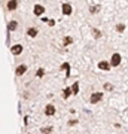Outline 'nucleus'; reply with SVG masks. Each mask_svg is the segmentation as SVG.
I'll list each match as a JSON object with an SVG mask.
<instances>
[{"instance_id": "1", "label": "nucleus", "mask_w": 128, "mask_h": 134, "mask_svg": "<svg viewBox=\"0 0 128 134\" xmlns=\"http://www.w3.org/2000/svg\"><path fill=\"white\" fill-rule=\"evenodd\" d=\"M119 64H121V55H119V54H113L112 58H110V66L116 67V66H119Z\"/></svg>"}, {"instance_id": "2", "label": "nucleus", "mask_w": 128, "mask_h": 134, "mask_svg": "<svg viewBox=\"0 0 128 134\" xmlns=\"http://www.w3.org/2000/svg\"><path fill=\"white\" fill-rule=\"evenodd\" d=\"M101 98H103V94H101V92H94V94H91L90 101L92 103V104H95V103H98Z\"/></svg>"}, {"instance_id": "3", "label": "nucleus", "mask_w": 128, "mask_h": 134, "mask_svg": "<svg viewBox=\"0 0 128 134\" xmlns=\"http://www.w3.org/2000/svg\"><path fill=\"white\" fill-rule=\"evenodd\" d=\"M110 67H112V66H110V63H109V61H100V63H98V69H100V70L109 72Z\"/></svg>"}, {"instance_id": "4", "label": "nucleus", "mask_w": 128, "mask_h": 134, "mask_svg": "<svg viewBox=\"0 0 128 134\" xmlns=\"http://www.w3.org/2000/svg\"><path fill=\"white\" fill-rule=\"evenodd\" d=\"M54 113H55V107H54L52 104H48L46 107H45V115L46 116H52Z\"/></svg>"}, {"instance_id": "5", "label": "nucleus", "mask_w": 128, "mask_h": 134, "mask_svg": "<svg viewBox=\"0 0 128 134\" xmlns=\"http://www.w3.org/2000/svg\"><path fill=\"white\" fill-rule=\"evenodd\" d=\"M10 51H12V54H14V55H19V54L23 52V46H21V45H15V46H12V49H10Z\"/></svg>"}, {"instance_id": "6", "label": "nucleus", "mask_w": 128, "mask_h": 134, "mask_svg": "<svg viewBox=\"0 0 128 134\" xmlns=\"http://www.w3.org/2000/svg\"><path fill=\"white\" fill-rule=\"evenodd\" d=\"M33 12H34V15H42L43 12H45V8L40 6V5H36L34 6V9H33Z\"/></svg>"}, {"instance_id": "7", "label": "nucleus", "mask_w": 128, "mask_h": 134, "mask_svg": "<svg viewBox=\"0 0 128 134\" xmlns=\"http://www.w3.org/2000/svg\"><path fill=\"white\" fill-rule=\"evenodd\" d=\"M16 6H18V2H16V0H9V2H8V9L9 10H15Z\"/></svg>"}, {"instance_id": "8", "label": "nucleus", "mask_w": 128, "mask_h": 134, "mask_svg": "<svg viewBox=\"0 0 128 134\" xmlns=\"http://www.w3.org/2000/svg\"><path fill=\"white\" fill-rule=\"evenodd\" d=\"M63 14L64 15H70L71 14V6L69 5V3H64V5H63Z\"/></svg>"}, {"instance_id": "9", "label": "nucleus", "mask_w": 128, "mask_h": 134, "mask_svg": "<svg viewBox=\"0 0 128 134\" xmlns=\"http://www.w3.org/2000/svg\"><path fill=\"white\" fill-rule=\"evenodd\" d=\"M61 69L63 70H66V76L67 77L70 76V64H69V63H64V64L61 66Z\"/></svg>"}, {"instance_id": "10", "label": "nucleus", "mask_w": 128, "mask_h": 134, "mask_svg": "<svg viewBox=\"0 0 128 134\" xmlns=\"http://www.w3.org/2000/svg\"><path fill=\"white\" fill-rule=\"evenodd\" d=\"M25 70H27V67L24 66H18V69H16V75H18V76H21V75H24V73H25Z\"/></svg>"}, {"instance_id": "11", "label": "nucleus", "mask_w": 128, "mask_h": 134, "mask_svg": "<svg viewBox=\"0 0 128 134\" xmlns=\"http://www.w3.org/2000/svg\"><path fill=\"white\" fill-rule=\"evenodd\" d=\"M77 92H79V83H77V82H75V83L71 85V94L75 96V94H77Z\"/></svg>"}, {"instance_id": "12", "label": "nucleus", "mask_w": 128, "mask_h": 134, "mask_svg": "<svg viewBox=\"0 0 128 134\" xmlns=\"http://www.w3.org/2000/svg\"><path fill=\"white\" fill-rule=\"evenodd\" d=\"M27 34H29L30 37H36V36H37V30L31 27V29H29V31H27Z\"/></svg>"}, {"instance_id": "13", "label": "nucleus", "mask_w": 128, "mask_h": 134, "mask_svg": "<svg viewBox=\"0 0 128 134\" xmlns=\"http://www.w3.org/2000/svg\"><path fill=\"white\" fill-rule=\"evenodd\" d=\"M70 96H71V88H66V90L63 91V97H64V98H69Z\"/></svg>"}, {"instance_id": "14", "label": "nucleus", "mask_w": 128, "mask_h": 134, "mask_svg": "<svg viewBox=\"0 0 128 134\" xmlns=\"http://www.w3.org/2000/svg\"><path fill=\"white\" fill-rule=\"evenodd\" d=\"M16 27H18V23H16V21H10V23H9V31L15 30Z\"/></svg>"}, {"instance_id": "15", "label": "nucleus", "mask_w": 128, "mask_h": 134, "mask_svg": "<svg viewBox=\"0 0 128 134\" xmlns=\"http://www.w3.org/2000/svg\"><path fill=\"white\" fill-rule=\"evenodd\" d=\"M40 131H42L43 134H49L51 131H52V128H51V127H43V128L40 130Z\"/></svg>"}, {"instance_id": "16", "label": "nucleus", "mask_w": 128, "mask_h": 134, "mask_svg": "<svg viewBox=\"0 0 128 134\" xmlns=\"http://www.w3.org/2000/svg\"><path fill=\"white\" fill-rule=\"evenodd\" d=\"M98 10H100V6H91L90 12H91V14H97Z\"/></svg>"}, {"instance_id": "17", "label": "nucleus", "mask_w": 128, "mask_h": 134, "mask_svg": "<svg viewBox=\"0 0 128 134\" xmlns=\"http://www.w3.org/2000/svg\"><path fill=\"white\" fill-rule=\"evenodd\" d=\"M92 34H94V37H100L101 36V33H100V30H92Z\"/></svg>"}, {"instance_id": "18", "label": "nucleus", "mask_w": 128, "mask_h": 134, "mask_svg": "<svg viewBox=\"0 0 128 134\" xmlns=\"http://www.w3.org/2000/svg\"><path fill=\"white\" fill-rule=\"evenodd\" d=\"M73 42V39L71 37H64V45H69V43Z\"/></svg>"}, {"instance_id": "19", "label": "nucleus", "mask_w": 128, "mask_h": 134, "mask_svg": "<svg viewBox=\"0 0 128 134\" xmlns=\"http://www.w3.org/2000/svg\"><path fill=\"white\" fill-rule=\"evenodd\" d=\"M43 75H45V70H43V69H39V70H37V76L42 77Z\"/></svg>"}, {"instance_id": "20", "label": "nucleus", "mask_w": 128, "mask_h": 134, "mask_svg": "<svg viewBox=\"0 0 128 134\" xmlns=\"http://www.w3.org/2000/svg\"><path fill=\"white\" fill-rule=\"evenodd\" d=\"M124 29H125V25H124V24L116 25V30H118V31H124Z\"/></svg>"}, {"instance_id": "21", "label": "nucleus", "mask_w": 128, "mask_h": 134, "mask_svg": "<svg viewBox=\"0 0 128 134\" xmlns=\"http://www.w3.org/2000/svg\"><path fill=\"white\" fill-rule=\"evenodd\" d=\"M104 88H106V90H109V91H110V90H112V88H113V86L110 85V83H106V85H104Z\"/></svg>"}, {"instance_id": "22", "label": "nucleus", "mask_w": 128, "mask_h": 134, "mask_svg": "<svg viewBox=\"0 0 128 134\" xmlns=\"http://www.w3.org/2000/svg\"><path fill=\"white\" fill-rule=\"evenodd\" d=\"M48 24H49V25H54V24H55V21H54V19H48Z\"/></svg>"}]
</instances>
